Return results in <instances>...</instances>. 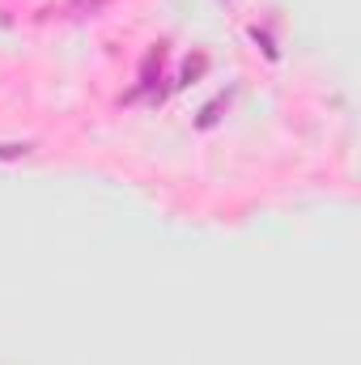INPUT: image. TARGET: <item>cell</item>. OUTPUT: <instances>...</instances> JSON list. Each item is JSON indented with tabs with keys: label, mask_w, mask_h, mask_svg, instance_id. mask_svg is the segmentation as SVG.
I'll list each match as a JSON object with an SVG mask.
<instances>
[{
	"label": "cell",
	"mask_w": 361,
	"mask_h": 365,
	"mask_svg": "<svg viewBox=\"0 0 361 365\" xmlns=\"http://www.w3.org/2000/svg\"><path fill=\"white\" fill-rule=\"evenodd\" d=\"M17 153H26V145H0V158H17Z\"/></svg>",
	"instance_id": "1"
}]
</instances>
